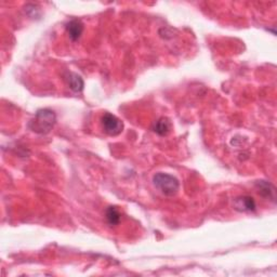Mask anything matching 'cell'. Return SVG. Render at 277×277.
Returning a JSON list of instances; mask_svg holds the SVG:
<instances>
[{
    "label": "cell",
    "mask_w": 277,
    "mask_h": 277,
    "mask_svg": "<svg viewBox=\"0 0 277 277\" xmlns=\"http://www.w3.org/2000/svg\"><path fill=\"white\" fill-rule=\"evenodd\" d=\"M256 201L250 196H239L234 199V208L240 213H250L256 210Z\"/></svg>",
    "instance_id": "obj_4"
},
{
    "label": "cell",
    "mask_w": 277,
    "mask_h": 277,
    "mask_svg": "<svg viewBox=\"0 0 277 277\" xmlns=\"http://www.w3.org/2000/svg\"><path fill=\"white\" fill-rule=\"evenodd\" d=\"M65 28H66L68 37L72 42H77L84 33V24L79 20H72V21H69Z\"/></svg>",
    "instance_id": "obj_5"
},
{
    "label": "cell",
    "mask_w": 277,
    "mask_h": 277,
    "mask_svg": "<svg viewBox=\"0 0 277 277\" xmlns=\"http://www.w3.org/2000/svg\"><path fill=\"white\" fill-rule=\"evenodd\" d=\"M256 186H258L259 193L262 196H264V197H269L272 200L275 199V189L271 183L266 182V181H259V182L256 183Z\"/></svg>",
    "instance_id": "obj_7"
},
{
    "label": "cell",
    "mask_w": 277,
    "mask_h": 277,
    "mask_svg": "<svg viewBox=\"0 0 277 277\" xmlns=\"http://www.w3.org/2000/svg\"><path fill=\"white\" fill-rule=\"evenodd\" d=\"M101 125H102L104 132L107 133L108 135H113V137L122 133L124 129V124L122 120L116 117L115 115L109 113H105L102 116V118H101Z\"/></svg>",
    "instance_id": "obj_3"
},
{
    "label": "cell",
    "mask_w": 277,
    "mask_h": 277,
    "mask_svg": "<svg viewBox=\"0 0 277 277\" xmlns=\"http://www.w3.org/2000/svg\"><path fill=\"white\" fill-rule=\"evenodd\" d=\"M105 215H107V223L110 226L118 225L120 223V220H122V214H120L118 209L116 207H108Z\"/></svg>",
    "instance_id": "obj_8"
},
{
    "label": "cell",
    "mask_w": 277,
    "mask_h": 277,
    "mask_svg": "<svg viewBox=\"0 0 277 277\" xmlns=\"http://www.w3.org/2000/svg\"><path fill=\"white\" fill-rule=\"evenodd\" d=\"M67 84L69 85V88L73 90L74 92H82L84 89V79L82 76H79L78 74L75 73H69L67 76Z\"/></svg>",
    "instance_id": "obj_6"
},
{
    "label": "cell",
    "mask_w": 277,
    "mask_h": 277,
    "mask_svg": "<svg viewBox=\"0 0 277 277\" xmlns=\"http://www.w3.org/2000/svg\"><path fill=\"white\" fill-rule=\"evenodd\" d=\"M57 122V116L51 109H40L35 117L29 122L28 127L33 132L38 134L49 133Z\"/></svg>",
    "instance_id": "obj_1"
},
{
    "label": "cell",
    "mask_w": 277,
    "mask_h": 277,
    "mask_svg": "<svg viewBox=\"0 0 277 277\" xmlns=\"http://www.w3.org/2000/svg\"><path fill=\"white\" fill-rule=\"evenodd\" d=\"M155 188L159 190L166 196H173L178 193L180 183L179 180L168 173H156L153 177Z\"/></svg>",
    "instance_id": "obj_2"
},
{
    "label": "cell",
    "mask_w": 277,
    "mask_h": 277,
    "mask_svg": "<svg viewBox=\"0 0 277 277\" xmlns=\"http://www.w3.org/2000/svg\"><path fill=\"white\" fill-rule=\"evenodd\" d=\"M154 131L159 135H167L170 131V123L167 118H160L154 126Z\"/></svg>",
    "instance_id": "obj_9"
}]
</instances>
